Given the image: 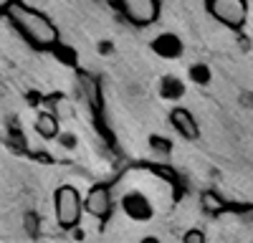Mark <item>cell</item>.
<instances>
[{
  "instance_id": "11",
  "label": "cell",
  "mask_w": 253,
  "mask_h": 243,
  "mask_svg": "<svg viewBox=\"0 0 253 243\" xmlns=\"http://www.w3.org/2000/svg\"><path fill=\"white\" fill-rule=\"evenodd\" d=\"M79 81H81V89L89 99V107H94V112H101V94H99V84L96 79L86 71H79Z\"/></svg>"
},
{
  "instance_id": "2",
  "label": "cell",
  "mask_w": 253,
  "mask_h": 243,
  "mask_svg": "<svg viewBox=\"0 0 253 243\" xmlns=\"http://www.w3.org/2000/svg\"><path fill=\"white\" fill-rule=\"evenodd\" d=\"M53 202H56V220L63 231H74L81 220V213H84V202H81V195L76 188L71 185H61L56 188V195H53Z\"/></svg>"
},
{
  "instance_id": "13",
  "label": "cell",
  "mask_w": 253,
  "mask_h": 243,
  "mask_svg": "<svg viewBox=\"0 0 253 243\" xmlns=\"http://www.w3.org/2000/svg\"><path fill=\"white\" fill-rule=\"evenodd\" d=\"M187 74H190V81H193V84H198V86H208L210 79H213V71H210L208 64H193Z\"/></svg>"
},
{
  "instance_id": "19",
  "label": "cell",
  "mask_w": 253,
  "mask_h": 243,
  "mask_svg": "<svg viewBox=\"0 0 253 243\" xmlns=\"http://www.w3.org/2000/svg\"><path fill=\"white\" fill-rule=\"evenodd\" d=\"M99 51H101L104 56H107V53L112 51V43H109V40H101V43H99Z\"/></svg>"
},
{
  "instance_id": "9",
  "label": "cell",
  "mask_w": 253,
  "mask_h": 243,
  "mask_svg": "<svg viewBox=\"0 0 253 243\" xmlns=\"http://www.w3.org/2000/svg\"><path fill=\"white\" fill-rule=\"evenodd\" d=\"M160 96L167 99V101H177V99L185 96V84H182L177 76L167 74V76L160 79Z\"/></svg>"
},
{
  "instance_id": "7",
  "label": "cell",
  "mask_w": 253,
  "mask_h": 243,
  "mask_svg": "<svg viewBox=\"0 0 253 243\" xmlns=\"http://www.w3.org/2000/svg\"><path fill=\"white\" fill-rule=\"evenodd\" d=\"M150 46H152V51H155L160 58H180L182 51H185L182 38L175 36V33H160Z\"/></svg>"
},
{
  "instance_id": "8",
  "label": "cell",
  "mask_w": 253,
  "mask_h": 243,
  "mask_svg": "<svg viewBox=\"0 0 253 243\" xmlns=\"http://www.w3.org/2000/svg\"><path fill=\"white\" fill-rule=\"evenodd\" d=\"M170 119H172L175 129H177V132H180L185 139H198V137H200L198 122H195V117L190 114L187 109H182V107H175V109H172V114H170Z\"/></svg>"
},
{
  "instance_id": "16",
  "label": "cell",
  "mask_w": 253,
  "mask_h": 243,
  "mask_svg": "<svg viewBox=\"0 0 253 243\" xmlns=\"http://www.w3.org/2000/svg\"><path fill=\"white\" fill-rule=\"evenodd\" d=\"M182 241H185V243H205V233L193 228V231H187V233L182 236Z\"/></svg>"
},
{
  "instance_id": "17",
  "label": "cell",
  "mask_w": 253,
  "mask_h": 243,
  "mask_svg": "<svg viewBox=\"0 0 253 243\" xmlns=\"http://www.w3.org/2000/svg\"><path fill=\"white\" fill-rule=\"evenodd\" d=\"M58 139H61V145L66 147V150H74V147H76V142H79L74 134H61V132H58Z\"/></svg>"
},
{
  "instance_id": "3",
  "label": "cell",
  "mask_w": 253,
  "mask_h": 243,
  "mask_svg": "<svg viewBox=\"0 0 253 243\" xmlns=\"http://www.w3.org/2000/svg\"><path fill=\"white\" fill-rule=\"evenodd\" d=\"M205 10L225 28L241 31L248 20V0H205Z\"/></svg>"
},
{
  "instance_id": "15",
  "label": "cell",
  "mask_w": 253,
  "mask_h": 243,
  "mask_svg": "<svg viewBox=\"0 0 253 243\" xmlns=\"http://www.w3.org/2000/svg\"><path fill=\"white\" fill-rule=\"evenodd\" d=\"M150 145H152V150H157L160 155H170V152H172V142L167 139V137H160V134H152V137H150Z\"/></svg>"
},
{
  "instance_id": "14",
  "label": "cell",
  "mask_w": 253,
  "mask_h": 243,
  "mask_svg": "<svg viewBox=\"0 0 253 243\" xmlns=\"http://www.w3.org/2000/svg\"><path fill=\"white\" fill-rule=\"evenodd\" d=\"M51 53L61 58V64H66V66H76V53H74V51H69L66 46L61 43V40H58V43L51 48Z\"/></svg>"
},
{
  "instance_id": "4",
  "label": "cell",
  "mask_w": 253,
  "mask_h": 243,
  "mask_svg": "<svg viewBox=\"0 0 253 243\" xmlns=\"http://www.w3.org/2000/svg\"><path fill=\"white\" fill-rule=\"evenodd\" d=\"M109 5H114L137 28L152 26L160 18V0H109Z\"/></svg>"
},
{
  "instance_id": "5",
  "label": "cell",
  "mask_w": 253,
  "mask_h": 243,
  "mask_svg": "<svg viewBox=\"0 0 253 243\" xmlns=\"http://www.w3.org/2000/svg\"><path fill=\"white\" fill-rule=\"evenodd\" d=\"M84 202V210H86L89 215H94L96 220L107 223L112 218V210H114V200H112V193L107 185H94L86 195V200Z\"/></svg>"
},
{
  "instance_id": "18",
  "label": "cell",
  "mask_w": 253,
  "mask_h": 243,
  "mask_svg": "<svg viewBox=\"0 0 253 243\" xmlns=\"http://www.w3.org/2000/svg\"><path fill=\"white\" fill-rule=\"evenodd\" d=\"M26 228H28L31 233H36V228H38V218H36V215H26Z\"/></svg>"
},
{
  "instance_id": "12",
  "label": "cell",
  "mask_w": 253,
  "mask_h": 243,
  "mask_svg": "<svg viewBox=\"0 0 253 243\" xmlns=\"http://www.w3.org/2000/svg\"><path fill=\"white\" fill-rule=\"evenodd\" d=\"M200 205H203V210L210 213V215H220L223 210H228V202H225L218 193H213V190H205V193L200 195Z\"/></svg>"
},
{
  "instance_id": "6",
  "label": "cell",
  "mask_w": 253,
  "mask_h": 243,
  "mask_svg": "<svg viewBox=\"0 0 253 243\" xmlns=\"http://www.w3.org/2000/svg\"><path fill=\"white\" fill-rule=\"evenodd\" d=\"M122 208L124 213L129 215L132 220H150L155 215V208H152V200L147 198L144 193L139 190H132L122 198Z\"/></svg>"
},
{
  "instance_id": "10",
  "label": "cell",
  "mask_w": 253,
  "mask_h": 243,
  "mask_svg": "<svg viewBox=\"0 0 253 243\" xmlns=\"http://www.w3.org/2000/svg\"><path fill=\"white\" fill-rule=\"evenodd\" d=\"M36 132L43 137V139H56L58 132H61V124H58V117L53 112H43L38 114L36 119Z\"/></svg>"
},
{
  "instance_id": "1",
  "label": "cell",
  "mask_w": 253,
  "mask_h": 243,
  "mask_svg": "<svg viewBox=\"0 0 253 243\" xmlns=\"http://www.w3.org/2000/svg\"><path fill=\"white\" fill-rule=\"evenodd\" d=\"M8 20L38 51H51L58 43V28L53 26V20L48 15H43L41 10L28 8L26 3H20V0H13L8 5Z\"/></svg>"
}]
</instances>
